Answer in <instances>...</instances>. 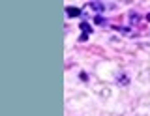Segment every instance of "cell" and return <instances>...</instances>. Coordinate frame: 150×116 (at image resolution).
<instances>
[{
    "instance_id": "cell-3",
    "label": "cell",
    "mask_w": 150,
    "mask_h": 116,
    "mask_svg": "<svg viewBox=\"0 0 150 116\" xmlns=\"http://www.w3.org/2000/svg\"><path fill=\"white\" fill-rule=\"evenodd\" d=\"M66 13H68V17H79L81 15V10L73 8V6H66Z\"/></svg>"
},
{
    "instance_id": "cell-4",
    "label": "cell",
    "mask_w": 150,
    "mask_h": 116,
    "mask_svg": "<svg viewBox=\"0 0 150 116\" xmlns=\"http://www.w3.org/2000/svg\"><path fill=\"white\" fill-rule=\"evenodd\" d=\"M129 82V79L126 77V75H122V77H118V84H128Z\"/></svg>"
},
{
    "instance_id": "cell-1",
    "label": "cell",
    "mask_w": 150,
    "mask_h": 116,
    "mask_svg": "<svg viewBox=\"0 0 150 116\" xmlns=\"http://www.w3.org/2000/svg\"><path fill=\"white\" fill-rule=\"evenodd\" d=\"M81 30H83V36H81V38H79V39H81V41H86L88 34H90V32H92L90 25H88V22H81Z\"/></svg>"
},
{
    "instance_id": "cell-2",
    "label": "cell",
    "mask_w": 150,
    "mask_h": 116,
    "mask_svg": "<svg viewBox=\"0 0 150 116\" xmlns=\"http://www.w3.org/2000/svg\"><path fill=\"white\" fill-rule=\"evenodd\" d=\"M86 8H88V10H96V11H103V10H105V4H103V2H88Z\"/></svg>"
},
{
    "instance_id": "cell-5",
    "label": "cell",
    "mask_w": 150,
    "mask_h": 116,
    "mask_svg": "<svg viewBox=\"0 0 150 116\" xmlns=\"http://www.w3.org/2000/svg\"><path fill=\"white\" fill-rule=\"evenodd\" d=\"M146 19H148V21H150V13H148V15H146Z\"/></svg>"
}]
</instances>
